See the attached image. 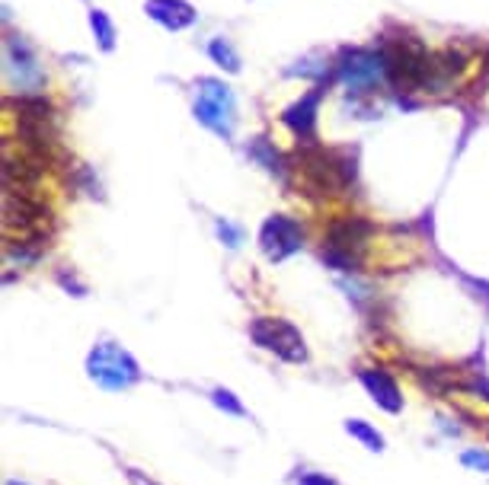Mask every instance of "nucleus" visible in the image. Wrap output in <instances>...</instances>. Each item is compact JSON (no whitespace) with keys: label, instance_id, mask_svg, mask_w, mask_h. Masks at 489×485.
Listing matches in <instances>:
<instances>
[{"label":"nucleus","instance_id":"nucleus-18","mask_svg":"<svg viewBox=\"0 0 489 485\" xmlns=\"http://www.w3.org/2000/svg\"><path fill=\"white\" fill-rule=\"evenodd\" d=\"M218 230H221V236L227 240V246H237V242H240V230L237 227H230V224H218Z\"/></svg>","mask_w":489,"mask_h":485},{"label":"nucleus","instance_id":"nucleus-1","mask_svg":"<svg viewBox=\"0 0 489 485\" xmlns=\"http://www.w3.org/2000/svg\"><path fill=\"white\" fill-rule=\"evenodd\" d=\"M298 170L304 172V186L314 195H333L355 182V163H345L339 154L324 147H307L298 154Z\"/></svg>","mask_w":489,"mask_h":485},{"label":"nucleus","instance_id":"nucleus-3","mask_svg":"<svg viewBox=\"0 0 489 485\" xmlns=\"http://www.w3.org/2000/svg\"><path fill=\"white\" fill-rule=\"evenodd\" d=\"M195 115L201 125H209L215 135L230 137L237 125V102L230 86L221 80H199V96H195Z\"/></svg>","mask_w":489,"mask_h":485},{"label":"nucleus","instance_id":"nucleus-9","mask_svg":"<svg viewBox=\"0 0 489 485\" xmlns=\"http://www.w3.org/2000/svg\"><path fill=\"white\" fill-rule=\"evenodd\" d=\"M7 71H10V77H13V84L20 86V90L42 84V71L36 67V61H32V51L26 48V42H22V39H13V42H10V48H7Z\"/></svg>","mask_w":489,"mask_h":485},{"label":"nucleus","instance_id":"nucleus-10","mask_svg":"<svg viewBox=\"0 0 489 485\" xmlns=\"http://www.w3.org/2000/svg\"><path fill=\"white\" fill-rule=\"evenodd\" d=\"M359 380L368 386L371 400L378 402L381 409H387V412H400V409H403L400 386H396V380L390 377L387 371H361Z\"/></svg>","mask_w":489,"mask_h":485},{"label":"nucleus","instance_id":"nucleus-19","mask_svg":"<svg viewBox=\"0 0 489 485\" xmlns=\"http://www.w3.org/2000/svg\"><path fill=\"white\" fill-rule=\"evenodd\" d=\"M301 485H336V482H333V479H326V476H320V472H304Z\"/></svg>","mask_w":489,"mask_h":485},{"label":"nucleus","instance_id":"nucleus-5","mask_svg":"<svg viewBox=\"0 0 489 485\" xmlns=\"http://www.w3.org/2000/svg\"><path fill=\"white\" fill-rule=\"evenodd\" d=\"M250 336H253V342L262 345L266 351H275L281 361L298 364V361L307 357L301 332H298L288 320H269V316H262V320H256L250 326Z\"/></svg>","mask_w":489,"mask_h":485},{"label":"nucleus","instance_id":"nucleus-14","mask_svg":"<svg viewBox=\"0 0 489 485\" xmlns=\"http://www.w3.org/2000/svg\"><path fill=\"white\" fill-rule=\"evenodd\" d=\"M211 57H215V61H218L221 67H227L230 74H237V71H240V57H237V51L230 48V42H224V39H215V42H211Z\"/></svg>","mask_w":489,"mask_h":485},{"label":"nucleus","instance_id":"nucleus-16","mask_svg":"<svg viewBox=\"0 0 489 485\" xmlns=\"http://www.w3.org/2000/svg\"><path fill=\"white\" fill-rule=\"evenodd\" d=\"M215 402L221 409H227V412H234V415H244V406H240L237 400H234V392H227V390H218L215 392Z\"/></svg>","mask_w":489,"mask_h":485},{"label":"nucleus","instance_id":"nucleus-12","mask_svg":"<svg viewBox=\"0 0 489 485\" xmlns=\"http://www.w3.org/2000/svg\"><path fill=\"white\" fill-rule=\"evenodd\" d=\"M250 154L256 160H262V166H266L269 172H279V176H281V160H279V154H275L272 144H269L266 137H256V141H253V147H250Z\"/></svg>","mask_w":489,"mask_h":485},{"label":"nucleus","instance_id":"nucleus-20","mask_svg":"<svg viewBox=\"0 0 489 485\" xmlns=\"http://www.w3.org/2000/svg\"><path fill=\"white\" fill-rule=\"evenodd\" d=\"M131 479H135V485H151V482H144V479L138 476V472H131Z\"/></svg>","mask_w":489,"mask_h":485},{"label":"nucleus","instance_id":"nucleus-13","mask_svg":"<svg viewBox=\"0 0 489 485\" xmlns=\"http://www.w3.org/2000/svg\"><path fill=\"white\" fill-rule=\"evenodd\" d=\"M345 428H349V435H352V437H359L368 450H384V437L378 435L371 425H365V421H349Z\"/></svg>","mask_w":489,"mask_h":485},{"label":"nucleus","instance_id":"nucleus-4","mask_svg":"<svg viewBox=\"0 0 489 485\" xmlns=\"http://www.w3.org/2000/svg\"><path fill=\"white\" fill-rule=\"evenodd\" d=\"M86 367H90V377H93L100 386H106V390H125V386H131L138 377H141L135 357L112 342L96 345Z\"/></svg>","mask_w":489,"mask_h":485},{"label":"nucleus","instance_id":"nucleus-2","mask_svg":"<svg viewBox=\"0 0 489 485\" xmlns=\"http://www.w3.org/2000/svg\"><path fill=\"white\" fill-rule=\"evenodd\" d=\"M371 240V224L361 217H342L333 221L326 230V246H324V262L339 271H359L361 256Z\"/></svg>","mask_w":489,"mask_h":485},{"label":"nucleus","instance_id":"nucleus-8","mask_svg":"<svg viewBox=\"0 0 489 485\" xmlns=\"http://www.w3.org/2000/svg\"><path fill=\"white\" fill-rule=\"evenodd\" d=\"M320 96H324V86L310 90L307 96L295 102V106L285 112V125L295 131L301 141H314V128H316V106H320Z\"/></svg>","mask_w":489,"mask_h":485},{"label":"nucleus","instance_id":"nucleus-7","mask_svg":"<svg viewBox=\"0 0 489 485\" xmlns=\"http://www.w3.org/2000/svg\"><path fill=\"white\" fill-rule=\"evenodd\" d=\"M301 242H304L301 224L288 215H272L262 224V230H259V246H262V252H266L272 262H281V259H288L291 252H298Z\"/></svg>","mask_w":489,"mask_h":485},{"label":"nucleus","instance_id":"nucleus-17","mask_svg":"<svg viewBox=\"0 0 489 485\" xmlns=\"http://www.w3.org/2000/svg\"><path fill=\"white\" fill-rule=\"evenodd\" d=\"M460 460H464V466H476V470L489 472V454H486V450H467Z\"/></svg>","mask_w":489,"mask_h":485},{"label":"nucleus","instance_id":"nucleus-15","mask_svg":"<svg viewBox=\"0 0 489 485\" xmlns=\"http://www.w3.org/2000/svg\"><path fill=\"white\" fill-rule=\"evenodd\" d=\"M90 22H93V32H96V39H100V45L102 48H112L115 45V29H112V22H109V16L102 13V10H93L90 13Z\"/></svg>","mask_w":489,"mask_h":485},{"label":"nucleus","instance_id":"nucleus-11","mask_svg":"<svg viewBox=\"0 0 489 485\" xmlns=\"http://www.w3.org/2000/svg\"><path fill=\"white\" fill-rule=\"evenodd\" d=\"M147 16L157 20L160 26L173 29V32H180V29L192 26L195 22V10L189 7L186 0H147Z\"/></svg>","mask_w":489,"mask_h":485},{"label":"nucleus","instance_id":"nucleus-21","mask_svg":"<svg viewBox=\"0 0 489 485\" xmlns=\"http://www.w3.org/2000/svg\"><path fill=\"white\" fill-rule=\"evenodd\" d=\"M10 485H16V482H10Z\"/></svg>","mask_w":489,"mask_h":485},{"label":"nucleus","instance_id":"nucleus-6","mask_svg":"<svg viewBox=\"0 0 489 485\" xmlns=\"http://www.w3.org/2000/svg\"><path fill=\"white\" fill-rule=\"evenodd\" d=\"M384 77H387V57L378 51H345L342 65H339V80L352 93H368Z\"/></svg>","mask_w":489,"mask_h":485}]
</instances>
